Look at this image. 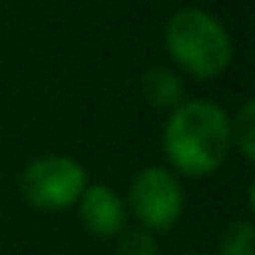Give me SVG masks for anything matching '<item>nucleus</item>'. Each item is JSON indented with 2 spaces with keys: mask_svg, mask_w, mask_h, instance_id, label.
<instances>
[{
  "mask_svg": "<svg viewBox=\"0 0 255 255\" xmlns=\"http://www.w3.org/2000/svg\"><path fill=\"white\" fill-rule=\"evenodd\" d=\"M220 255H255V228L250 220H233L220 239Z\"/></svg>",
  "mask_w": 255,
  "mask_h": 255,
  "instance_id": "8",
  "label": "nucleus"
},
{
  "mask_svg": "<svg viewBox=\"0 0 255 255\" xmlns=\"http://www.w3.org/2000/svg\"><path fill=\"white\" fill-rule=\"evenodd\" d=\"M231 145H236L239 154L247 162L255 159V102H244L239 107L236 118L231 124Z\"/></svg>",
  "mask_w": 255,
  "mask_h": 255,
  "instance_id": "7",
  "label": "nucleus"
},
{
  "mask_svg": "<svg viewBox=\"0 0 255 255\" xmlns=\"http://www.w3.org/2000/svg\"><path fill=\"white\" fill-rule=\"evenodd\" d=\"M77 203H80V220L94 236L110 239L124 231L127 209H124V200L118 198V192H113L110 187L91 184V187H85Z\"/></svg>",
  "mask_w": 255,
  "mask_h": 255,
  "instance_id": "5",
  "label": "nucleus"
},
{
  "mask_svg": "<svg viewBox=\"0 0 255 255\" xmlns=\"http://www.w3.org/2000/svg\"><path fill=\"white\" fill-rule=\"evenodd\" d=\"M162 148L167 162L184 176H211L231 151V118L209 99L181 102L165 124Z\"/></svg>",
  "mask_w": 255,
  "mask_h": 255,
  "instance_id": "1",
  "label": "nucleus"
},
{
  "mask_svg": "<svg viewBox=\"0 0 255 255\" xmlns=\"http://www.w3.org/2000/svg\"><path fill=\"white\" fill-rule=\"evenodd\" d=\"M140 88H143V96L151 107H159V110H176L184 102V83L176 72L165 66H154L143 74L140 80Z\"/></svg>",
  "mask_w": 255,
  "mask_h": 255,
  "instance_id": "6",
  "label": "nucleus"
},
{
  "mask_svg": "<svg viewBox=\"0 0 255 255\" xmlns=\"http://www.w3.org/2000/svg\"><path fill=\"white\" fill-rule=\"evenodd\" d=\"M116 255H156V239L145 228H129L118 233Z\"/></svg>",
  "mask_w": 255,
  "mask_h": 255,
  "instance_id": "9",
  "label": "nucleus"
},
{
  "mask_svg": "<svg viewBox=\"0 0 255 255\" xmlns=\"http://www.w3.org/2000/svg\"><path fill=\"white\" fill-rule=\"evenodd\" d=\"M189 255H198V253H189Z\"/></svg>",
  "mask_w": 255,
  "mask_h": 255,
  "instance_id": "10",
  "label": "nucleus"
},
{
  "mask_svg": "<svg viewBox=\"0 0 255 255\" xmlns=\"http://www.w3.org/2000/svg\"><path fill=\"white\" fill-rule=\"evenodd\" d=\"M170 58L195 80H214L231 66L233 41L225 25L203 8H178L165 25Z\"/></svg>",
  "mask_w": 255,
  "mask_h": 255,
  "instance_id": "2",
  "label": "nucleus"
},
{
  "mask_svg": "<svg viewBox=\"0 0 255 255\" xmlns=\"http://www.w3.org/2000/svg\"><path fill=\"white\" fill-rule=\"evenodd\" d=\"M129 206L145 231H170L184 211V189L165 167H145L132 178Z\"/></svg>",
  "mask_w": 255,
  "mask_h": 255,
  "instance_id": "4",
  "label": "nucleus"
},
{
  "mask_svg": "<svg viewBox=\"0 0 255 255\" xmlns=\"http://www.w3.org/2000/svg\"><path fill=\"white\" fill-rule=\"evenodd\" d=\"M19 187L30 206L41 211H63L80 200V195L88 187V178L77 159L63 154H47L25 167Z\"/></svg>",
  "mask_w": 255,
  "mask_h": 255,
  "instance_id": "3",
  "label": "nucleus"
}]
</instances>
